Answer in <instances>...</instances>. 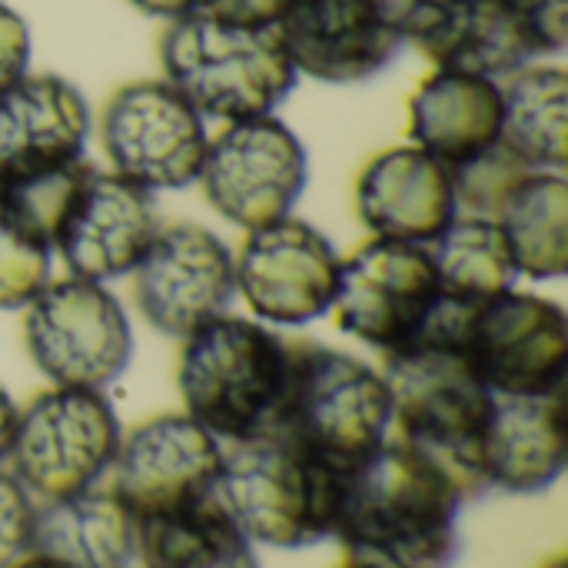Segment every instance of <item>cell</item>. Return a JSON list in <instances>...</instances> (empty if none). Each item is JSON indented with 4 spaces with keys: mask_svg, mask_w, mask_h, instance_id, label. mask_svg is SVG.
Here are the masks:
<instances>
[{
    "mask_svg": "<svg viewBox=\"0 0 568 568\" xmlns=\"http://www.w3.org/2000/svg\"><path fill=\"white\" fill-rule=\"evenodd\" d=\"M496 223L519 276L559 280L568 270L566 173L529 170L503 200Z\"/></svg>",
    "mask_w": 568,
    "mask_h": 568,
    "instance_id": "484cf974",
    "label": "cell"
},
{
    "mask_svg": "<svg viewBox=\"0 0 568 568\" xmlns=\"http://www.w3.org/2000/svg\"><path fill=\"white\" fill-rule=\"evenodd\" d=\"M499 146L529 170L566 173L568 77L559 63L536 60L499 80Z\"/></svg>",
    "mask_w": 568,
    "mask_h": 568,
    "instance_id": "cb8c5ba5",
    "label": "cell"
},
{
    "mask_svg": "<svg viewBox=\"0 0 568 568\" xmlns=\"http://www.w3.org/2000/svg\"><path fill=\"white\" fill-rule=\"evenodd\" d=\"M469 310V303L443 296L429 326L409 346L383 356L399 439L443 466L466 503L489 493L483 479V436L496 406V393L466 349Z\"/></svg>",
    "mask_w": 568,
    "mask_h": 568,
    "instance_id": "6da1fadb",
    "label": "cell"
},
{
    "mask_svg": "<svg viewBox=\"0 0 568 568\" xmlns=\"http://www.w3.org/2000/svg\"><path fill=\"white\" fill-rule=\"evenodd\" d=\"M93 130L87 97L57 73H27L0 93V190L83 160Z\"/></svg>",
    "mask_w": 568,
    "mask_h": 568,
    "instance_id": "d6986e66",
    "label": "cell"
},
{
    "mask_svg": "<svg viewBox=\"0 0 568 568\" xmlns=\"http://www.w3.org/2000/svg\"><path fill=\"white\" fill-rule=\"evenodd\" d=\"M566 473V406L552 396H496L483 436V479L489 489L532 496Z\"/></svg>",
    "mask_w": 568,
    "mask_h": 568,
    "instance_id": "44dd1931",
    "label": "cell"
},
{
    "mask_svg": "<svg viewBox=\"0 0 568 568\" xmlns=\"http://www.w3.org/2000/svg\"><path fill=\"white\" fill-rule=\"evenodd\" d=\"M306 180V146L273 113L223 123V130L206 143L196 183L223 220L253 233L293 216Z\"/></svg>",
    "mask_w": 568,
    "mask_h": 568,
    "instance_id": "30bf717a",
    "label": "cell"
},
{
    "mask_svg": "<svg viewBox=\"0 0 568 568\" xmlns=\"http://www.w3.org/2000/svg\"><path fill=\"white\" fill-rule=\"evenodd\" d=\"M50 233L27 200L0 190V310H27L50 283Z\"/></svg>",
    "mask_w": 568,
    "mask_h": 568,
    "instance_id": "83f0119b",
    "label": "cell"
},
{
    "mask_svg": "<svg viewBox=\"0 0 568 568\" xmlns=\"http://www.w3.org/2000/svg\"><path fill=\"white\" fill-rule=\"evenodd\" d=\"M343 479L326 463L270 433L223 449L213 496L253 546L310 549L333 539Z\"/></svg>",
    "mask_w": 568,
    "mask_h": 568,
    "instance_id": "277c9868",
    "label": "cell"
},
{
    "mask_svg": "<svg viewBox=\"0 0 568 568\" xmlns=\"http://www.w3.org/2000/svg\"><path fill=\"white\" fill-rule=\"evenodd\" d=\"M7 568H67V566H60L57 559H50V556H43V552H27L23 559H17L13 566H7Z\"/></svg>",
    "mask_w": 568,
    "mask_h": 568,
    "instance_id": "e575fe53",
    "label": "cell"
},
{
    "mask_svg": "<svg viewBox=\"0 0 568 568\" xmlns=\"http://www.w3.org/2000/svg\"><path fill=\"white\" fill-rule=\"evenodd\" d=\"M130 7H136L140 13L146 17H156V20H176V17H186L200 7V0H126Z\"/></svg>",
    "mask_w": 568,
    "mask_h": 568,
    "instance_id": "d6a6232c",
    "label": "cell"
},
{
    "mask_svg": "<svg viewBox=\"0 0 568 568\" xmlns=\"http://www.w3.org/2000/svg\"><path fill=\"white\" fill-rule=\"evenodd\" d=\"M499 80L436 67L409 97V136L419 150L459 170L499 143Z\"/></svg>",
    "mask_w": 568,
    "mask_h": 568,
    "instance_id": "7402d4cb",
    "label": "cell"
},
{
    "mask_svg": "<svg viewBox=\"0 0 568 568\" xmlns=\"http://www.w3.org/2000/svg\"><path fill=\"white\" fill-rule=\"evenodd\" d=\"M17 403L10 399L7 389H0V463H7L10 446H13V433H17Z\"/></svg>",
    "mask_w": 568,
    "mask_h": 568,
    "instance_id": "836d02e7",
    "label": "cell"
},
{
    "mask_svg": "<svg viewBox=\"0 0 568 568\" xmlns=\"http://www.w3.org/2000/svg\"><path fill=\"white\" fill-rule=\"evenodd\" d=\"M233 273L236 293L260 323L306 326L333 310L339 253L313 223L286 216L246 233Z\"/></svg>",
    "mask_w": 568,
    "mask_h": 568,
    "instance_id": "e0dca14e",
    "label": "cell"
},
{
    "mask_svg": "<svg viewBox=\"0 0 568 568\" xmlns=\"http://www.w3.org/2000/svg\"><path fill=\"white\" fill-rule=\"evenodd\" d=\"M30 27L27 20L0 0V93L30 73Z\"/></svg>",
    "mask_w": 568,
    "mask_h": 568,
    "instance_id": "4dcf8cb0",
    "label": "cell"
},
{
    "mask_svg": "<svg viewBox=\"0 0 568 568\" xmlns=\"http://www.w3.org/2000/svg\"><path fill=\"white\" fill-rule=\"evenodd\" d=\"M426 250L446 300L476 306L516 290L519 270L499 223L489 216L459 213Z\"/></svg>",
    "mask_w": 568,
    "mask_h": 568,
    "instance_id": "4316f807",
    "label": "cell"
},
{
    "mask_svg": "<svg viewBox=\"0 0 568 568\" xmlns=\"http://www.w3.org/2000/svg\"><path fill=\"white\" fill-rule=\"evenodd\" d=\"M273 33L296 77L336 87L379 77L406 47L399 0H286Z\"/></svg>",
    "mask_w": 568,
    "mask_h": 568,
    "instance_id": "5bb4252c",
    "label": "cell"
},
{
    "mask_svg": "<svg viewBox=\"0 0 568 568\" xmlns=\"http://www.w3.org/2000/svg\"><path fill=\"white\" fill-rule=\"evenodd\" d=\"M160 226L150 190L83 160L57 206L50 246L70 276L110 283L136 270Z\"/></svg>",
    "mask_w": 568,
    "mask_h": 568,
    "instance_id": "7c38bea8",
    "label": "cell"
},
{
    "mask_svg": "<svg viewBox=\"0 0 568 568\" xmlns=\"http://www.w3.org/2000/svg\"><path fill=\"white\" fill-rule=\"evenodd\" d=\"M466 496L403 439H386L343 479L333 539L366 568H449L459 556Z\"/></svg>",
    "mask_w": 568,
    "mask_h": 568,
    "instance_id": "7a4b0ae2",
    "label": "cell"
},
{
    "mask_svg": "<svg viewBox=\"0 0 568 568\" xmlns=\"http://www.w3.org/2000/svg\"><path fill=\"white\" fill-rule=\"evenodd\" d=\"M203 13L236 23V27H253V30H273L280 13L286 10V0H200Z\"/></svg>",
    "mask_w": 568,
    "mask_h": 568,
    "instance_id": "1f68e13d",
    "label": "cell"
},
{
    "mask_svg": "<svg viewBox=\"0 0 568 568\" xmlns=\"http://www.w3.org/2000/svg\"><path fill=\"white\" fill-rule=\"evenodd\" d=\"M136 562L143 568H260L256 546L216 503L136 523Z\"/></svg>",
    "mask_w": 568,
    "mask_h": 568,
    "instance_id": "d4e9b609",
    "label": "cell"
},
{
    "mask_svg": "<svg viewBox=\"0 0 568 568\" xmlns=\"http://www.w3.org/2000/svg\"><path fill=\"white\" fill-rule=\"evenodd\" d=\"M23 339L33 366L70 389H106L133 359V329L106 283L50 280L27 306Z\"/></svg>",
    "mask_w": 568,
    "mask_h": 568,
    "instance_id": "9c48e42d",
    "label": "cell"
},
{
    "mask_svg": "<svg viewBox=\"0 0 568 568\" xmlns=\"http://www.w3.org/2000/svg\"><path fill=\"white\" fill-rule=\"evenodd\" d=\"M290 353L293 343L256 320L220 316L193 329L176 366L183 413L226 446L270 436L286 396Z\"/></svg>",
    "mask_w": 568,
    "mask_h": 568,
    "instance_id": "3957f363",
    "label": "cell"
},
{
    "mask_svg": "<svg viewBox=\"0 0 568 568\" xmlns=\"http://www.w3.org/2000/svg\"><path fill=\"white\" fill-rule=\"evenodd\" d=\"M123 429L103 389L50 386L17 413L10 473L37 503L70 499L113 469Z\"/></svg>",
    "mask_w": 568,
    "mask_h": 568,
    "instance_id": "ba28073f",
    "label": "cell"
},
{
    "mask_svg": "<svg viewBox=\"0 0 568 568\" xmlns=\"http://www.w3.org/2000/svg\"><path fill=\"white\" fill-rule=\"evenodd\" d=\"M529 173V166H523L516 156H509L499 143L476 156L473 163L453 170L456 180V200H459V213H473V216H489L496 220L506 193Z\"/></svg>",
    "mask_w": 568,
    "mask_h": 568,
    "instance_id": "f1b7e54d",
    "label": "cell"
},
{
    "mask_svg": "<svg viewBox=\"0 0 568 568\" xmlns=\"http://www.w3.org/2000/svg\"><path fill=\"white\" fill-rule=\"evenodd\" d=\"M160 63L163 80H170L203 120L220 123L273 116L300 80L273 30L223 23L203 10L166 23Z\"/></svg>",
    "mask_w": 568,
    "mask_h": 568,
    "instance_id": "5b68a950",
    "label": "cell"
},
{
    "mask_svg": "<svg viewBox=\"0 0 568 568\" xmlns=\"http://www.w3.org/2000/svg\"><path fill=\"white\" fill-rule=\"evenodd\" d=\"M110 170L150 193L186 190L206 156V120L170 80L123 83L100 113Z\"/></svg>",
    "mask_w": 568,
    "mask_h": 568,
    "instance_id": "8fae6325",
    "label": "cell"
},
{
    "mask_svg": "<svg viewBox=\"0 0 568 568\" xmlns=\"http://www.w3.org/2000/svg\"><path fill=\"white\" fill-rule=\"evenodd\" d=\"M443 300L426 246L373 240L339 260L333 316L343 333L376 353L409 346L433 320Z\"/></svg>",
    "mask_w": 568,
    "mask_h": 568,
    "instance_id": "4fadbf2b",
    "label": "cell"
},
{
    "mask_svg": "<svg viewBox=\"0 0 568 568\" xmlns=\"http://www.w3.org/2000/svg\"><path fill=\"white\" fill-rule=\"evenodd\" d=\"M223 443L186 413H160L120 439L113 493L133 519L180 513L213 496Z\"/></svg>",
    "mask_w": 568,
    "mask_h": 568,
    "instance_id": "ac0fdd59",
    "label": "cell"
},
{
    "mask_svg": "<svg viewBox=\"0 0 568 568\" xmlns=\"http://www.w3.org/2000/svg\"><path fill=\"white\" fill-rule=\"evenodd\" d=\"M466 349L496 396L562 393L568 369L566 310L546 296L506 290L469 310Z\"/></svg>",
    "mask_w": 568,
    "mask_h": 568,
    "instance_id": "9a60e30c",
    "label": "cell"
},
{
    "mask_svg": "<svg viewBox=\"0 0 568 568\" xmlns=\"http://www.w3.org/2000/svg\"><path fill=\"white\" fill-rule=\"evenodd\" d=\"M33 552L67 568H130L136 562V519L113 489H87L40 503Z\"/></svg>",
    "mask_w": 568,
    "mask_h": 568,
    "instance_id": "603a6c76",
    "label": "cell"
},
{
    "mask_svg": "<svg viewBox=\"0 0 568 568\" xmlns=\"http://www.w3.org/2000/svg\"><path fill=\"white\" fill-rule=\"evenodd\" d=\"M339 568H366V566H356V562H343Z\"/></svg>",
    "mask_w": 568,
    "mask_h": 568,
    "instance_id": "d590c367",
    "label": "cell"
},
{
    "mask_svg": "<svg viewBox=\"0 0 568 568\" xmlns=\"http://www.w3.org/2000/svg\"><path fill=\"white\" fill-rule=\"evenodd\" d=\"M393 429V403L379 369L320 343H293L276 436L339 476L363 466Z\"/></svg>",
    "mask_w": 568,
    "mask_h": 568,
    "instance_id": "8992f818",
    "label": "cell"
},
{
    "mask_svg": "<svg viewBox=\"0 0 568 568\" xmlns=\"http://www.w3.org/2000/svg\"><path fill=\"white\" fill-rule=\"evenodd\" d=\"M356 213L373 240L426 246L459 216L453 170L416 143L389 146L363 166Z\"/></svg>",
    "mask_w": 568,
    "mask_h": 568,
    "instance_id": "ffe728a7",
    "label": "cell"
},
{
    "mask_svg": "<svg viewBox=\"0 0 568 568\" xmlns=\"http://www.w3.org/2000/svg\"><path fill=\"white\" fill-rule=\"evenodd\" d=\"M40 503L23 489V483L0 469V568L13 566L27 552H33Z\"/></svg>",
    "mask_w": 568,
    "mask_h": 568,
    "instance_id": "f546056e",
    "label": "cell"
},
{
    "mask_svg": "<svg viewBox=\"0 0 568 568\" xmlns=\"http://www.w3.org/2000/svg\"><path fill=\"white\" fill-rule=\"evenodd\" d=\"M406 43L433 67L503 80L562 53L568 0H399Z\"/></svg>",
    "mask_w": 568,
    "mask_h": 568,
    "instance_id": "52a82bcc",
    "label": "cell"
},
{
    "mask_svg": "<svg viewBox=\"0 0 568 568\" xmlns=\"http://www.w3.org/2000/svg\"><path fill=\"white\" fill-rule=\"evenodd\" d=\"M130 276L143 320L176 339L226 316L236 296L233 253L196 223L160 226Z\"/></svg>",
    "mask_w": 568,
    "mask_h": 568,
    "instance_id": "2e32d148",
    "label": "cell"
}]
</instances>
